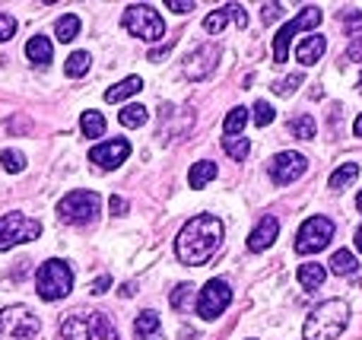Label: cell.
Returning <instances> with one entry per match:
<instances>
[{"mask_svg":"<svg viewBox=\"0 0 362 340\" xmlns=\"http://www.w3.org/2000/svg\"><path fill=\"white\" fill-rule=\"evenodd\" d=\"M38 328H42L38 315H32L25 305H10L0 312V340H32Z\"/></svg>","mask_w":362,"mask_h":340,"instance_id":"obj_7","label":"cell"},{"mask_svg":"<svg viewBox=\"0 0 362 340\" xmlns=\"http://www.w3.org/2000/svg\"><path fill=\"white\" fill-rule=\"evenodd\" d=\"M331 271L337 274V277H353V274L359 271V261L353 252H346V248H340V252H334L331 258Z\"/></svg>","mask_w":362,"mask_h":340,"instance_id":"obj_18","label":"cell"},{"mask_svg":"<svg viewBox=\"0 0 362 340\" xmlns=\"http://www.w3.org/2000/svg\"><path fill=\"white\" fill-rule=\"evenodd\" d=\"M353 134H356V137H362V115L356 118V124H353Z\"/></svg>","mask_w":362,"mask_h":340,"instance_id":"obj_44","label":"cell"},{"mask_svg":"<svg viewBox=\"0 0 362 340\" xmlns=\"http://www.w3.org/2000/svg\"><path fill=\"white\" fill-rule=\"evenodd\" d=\"M346 322H350V305L344 299H327L305 318L302 334H305V340H337L344 334Z\"/></svg>","mask_w":362,"mask_h":340,"instance_id":"obj_2","label":"cell"},{"mask_svg":"<svg viewBox=\"0 0 362 340\" xmlns=\"http://www.w3.org/2000/svg\"><path fill=\"white\" fill-rule=\"evenodd\" d=\"M226 23H229V6H219V10H213L210 16L204 19V29L213 32V35H219V32L226 29Z\"/></svg>","mask_w":362,"mask_h":340,"instance_id":"obj_31","label":"cell"},{"mask_svg":"<svg viewBox=\"0 0 362 340\" xmlns=\"http://www.w3.org/2000/svg\"><path fill=\"white\" fill-rule=\"evenodd\" d=\"M89 64H93V57H89L86 51H74V54L67 57V64H64V74L76 80V76H83L89 70Z\"/></svg>","mask_w":362,"mask_h":340,"instance_id":"obj_26","label":"cell"},{"mask_svg":"<svg viewBox=\"0 0 362 340\" xmlns=\"http://www.w3.org/2000/svg\"><path fill=\"white\" fill-rule=\"evenodd\" d=\"M229 16H235L238 29H245V25H248V10H245L242 4H229Z\"/></svg>","mask_w":362,"mask_h":340,"instance_id":"obj_40","label":"cell"},{"mask_svg":"<svg viewBox=\"0 0 362 340\" xmlns=\"http://www.w3.org/2000/svg\"><path fill=\"white\" fill-rule=\"evenodd\" d=\"M16 35V19L10 13H0V42H10Z\"/></svg>","mask_w":362,"mask_h":340,"instance_id":"obj_37","label":"cell"},{"mask_svg":"<svg viewBox=\"0 0 362 340\" xmlns=\"http://www.w3.org/2000/svg\"><path fill=\"white\" fill-rule=\"evenodd\" d=\"M70 290H74V271L67 267V261H45L42 267H38L35 274V293L42 299H48V303H54V299H64L70 296Z\"/></svg>","mask_w":362,"mask_h":340,"instance_id":"obj_4","label":"cell"},{"mask_svg":"<svg viewBox=\"0 0 362 340\" xmlns=\"http://www.w3.org/2000/svg\"><path fill=\"white\" fill-rule=\"evenodd\" d=\"M274 118H276L274 108H270L267 102H257V105H255V124H257V127H267Z\"/></svg>","mask_w":362,"mask_h":340,"instance_id":"obj_35","label":"cell"},{"mask_svg":"<svg viewBox=\"0 0 362 340\" xmlns=\"http://www.w3.org/2000/svg\"><path fill=\"white\" fill-rule=\"evenodd\" d=\"M191 296H194V286H191V283H181L178 290L172 293V299H169L172 309H175V312H185V309H187V299H191Z\"/></svg>","mask_w":362,"mask_h":340,"instance_id":"obj_34","label":"cell"},{"mask_svg":"<svg viewBox=\"0 0 362 340\" xmlns=\"http://www.w3.org/2000/svg\"><path fill=\"white\" fill-rule=\"evenodd\" d=\"M305 169H308V163H305V156H299V153H276V156L270 159V178H274L276 184L296 182Z\"/></svg>","mask_w":362,"mask_h":340,"instance_id":"obj_13","label":"cell"},{"mask_svg":"<svg viewBox=\"0 0 362 340\" xmlns=\"http://www.w3.org/2000/svg\"><path fill=\"white\" fill-rule=\"evenodd\" d=\"M289 134L299 140H312L315 137V118L312 115H299V118L289 121Z\"/></svg>","mask_w":362,"mask_h":340,"instance_id":"obj_27","label":"cell"},{"mask_svg":"<svg viewBox=\"0 0 362 340\" xmlns=\"http://www.w3.org/2000/svg\"><path fill=\"white\" fill-rule=\"evenodd\" d=\"M144 89V80L140 76H127V80H121L118 86H112L105 93V102H121V99H127V95H134V93H140Z\"/></svg>","mask_w":362,"mask_h":340,"instance_id":"obj_22","label":"cell"},{"mask_svg":"<svg viewBox=\"0 0 362 340\" xmlns=\"http://www.w3.org/2000/svg\"><path fill=\"white\" fill-rule=\"evenodd\" d=\"M248 124V108H232L229 118L223 121V137H238Z\"/></svg>","mask_w":362,"mask_h":340,"instance_id":"obj_24","label":"cell"},{"mask_svg":"<svg viewBox=\"0 0 362 340\" xmlns=\"http://www.w3.org/2000/svg\"><path fill=\"white\" fill-rule=\"evenodd\" d=\"M61 340H121L105 312H74L61 322Z\"/></svg>","mask_w":362,"mask_h":340,"instance_id":"obj_3","label":"cell"},{"mask_svg":"<svg viewBox=\"0 0 362 340\" xmlns=\"http://www.w3.org/2000/svg\"><path fill=\"white\" fill-rule=\"evenodd\" d=\"M325 48H327V42L321 35H308L305 42L296 48V61H302L305 67H312V64H318L321 61V54H325Z\"/></svg>","mask_w":362,"mask_h":340,"instance_id":"obj_16","label":"cell"},{"mask_svg":"<svg viewBox=\"0 0 362 340\" xmlns=\"http://www.w3.org/2000/svg\"><path fill=\"white\" fill-rule=\"evenodd\" d=\"M223 220L213 213H200L194 220L185 223V229L178 233L175 252L178 261L187 267H200L219 252V242H223Z\"/></svg>","mask_w":362,"mask_h":340,"instance_id":"obj_1","label":"cell"},{"mask_svg":"<svg viewBox=\"0 0 362 340\" xmlns=\"http://www.w3.org/2000/svg\"><path fill=\"white\" fill-rule=\"evenodd\" d=\"M356 175H359V165H356V163H346V165H340V169L331 175V188H334V191L346 188V184H353V182H356Z\"/></svg>","mask_w":362,"mask_h":340,"instance_id":"obj_28","label":"cell"},{"mask_svg":"<svg viewBox=\"0 0 362 340\" xmlns=\"http://www.w3.org/2000/svg\"><path fill=\"white\" fill-rule=\"evenodd\" d=\"M232 303V290L226 280L213 277L210 283L200 290V299H197V315L204 318V322H213V318H219L226 309H229Z\"/></svg>","mask_w":362,"mask_h":340,"instance_id":"obj_11","label":"cell"},{"mask_svg":"<svg viewBox=\"0 0 362 340\" xmlns=\"http://www.w3.org/2000/svg\"><path fill=\"white\" fill-rule=\"evenodd\" d=\"M302 80H305V76H302V74H293V76H286V80H276V83H270V89H274L276 95H293L296 89L302 86Z\"/></svg>","mask_w":362,"mask_h":340,"instance_id":"obj_32","label":"cell"},{"mask_svg":"<svg viewBox=\"0 0 362 340\" xmlns=\"http://www.w3.org/2000/svg\"><path fill=\"white\" fill-rule=\"evenodd\" d=\"M0 163H4L6 172H23L25 169V156L19 150H4L0 153Z\"/></svg>","mask_w":362,"mask_h":340,"instance_id":"obj_33","label":"cell"},{"mask_svg":"<svg viewBox=\"0 0 362 340\" xmlns=\"http://www.w3.org/2000/svg\"><path fill=\"white\" fill-rule=\"evenodd\" d=\"M25 57H29L32 64H48L51 61V42L45 35H32L29 45H25Z\"/></svg>","mask_w":362,"mask_h":340,"instance_id":"obj_19","label":"cell"},{"mask_svg":"<svg viewBox=\"0 0 362 340\" xmlns=\"http://www.w3.org/2000/svg\"><path fill=\"white\" fill-rule=\"evenodd\" d=\"M356 248L362 252V226H359V233H356Z\"/></svg>","mask_w":362,"mask_h":340,"instance_id":"obj_45","label":"cell"},{"mask_svg":"<svg viewBox=\"0 0 362 340\" xmlns=\"http://www.w3.org/2000/svg\"><path fill=\"white\" fill-rule=\"evenodd\" d=\"M108 207H112V213H115V216L127 213V201H124V197H118V194H115L112 201H108Z\"/></svg>","mask_w":362,"mask_h":340,"instance_id":"obj_41","label":"cell"},{"mask_svg":"<svg viewBox=\"0 0 362 340\" xmlns=\"http://www.w3.org/2000/svg\"><path fill=\"white\" fill-rule=\"evenodd\" d=\"M131 156V143L124 137L108 140V143H99L93 153H89V163H95L99 169H118L124 159Z\"/></svg>","mask_w":362,"mask_h":340,"instance_id":"obj_14","label":"cell"},{"mask_svg":"<svg viewBox=\"0 0 362 340\" xmlns=\"http://www.w3.org/2000/svg\"><path fill=\"white\" fill-rule=\"evenodd\" d=\"M42 235V223L29 220L23 213H6L0 216V252L19 245V242H32Z\"/></svg>","mask_w":362,"mask_h":340,"instance_id":"obj_9","label":"cell"},{"mask_svg":"<svg viewBox=\"0 0 362 340\" xmlns=\"http://www.w3.org/2000/svg\"><path fill=\"white\" fill-rule=\"evenodd\" d=\"M223 150L229 153L232 159H238V163H245V156H248L251 143L245 137H223Z\"/></svg>","mask_w":362,"mask_h":340,"instance_id":"obj_30","label":"cell"},{"mask_svg":"<svg viewBox=\"0 0 362 340\" xmlns=\"http://www.w3.org/2000/svg\"><path fill=\"white\" fill-rule=\"evenodd\" d=\"M108 286H112V277H99L93 286H89V293H95V296H102V293H105Z\"/></svg>","mask_w":362,"mask_h":340,"instance_id":"obj_42","label":"cell"},{"mask_svg":"<svg viewBox=\"0 0 362 340\" xmlns=\"http://www.w3.org/2000/svg\"><path fill=\"white\" fill-rule=\"evenodd\" d=\"M76 32H80V16H74V13H67V16H61L54 23V35H57V42H74L76 38Z\"/></svg>","mask_w":362,"mask_h":340,"instance_id":"obj_23","label":"cell"},{"mask_svg":"<svg viewBox=\"0 0 362 340\" xmlns=\"http://www.w3.org/2000/svg\"><path fill=\"white\" fill-rule=\"evenodd\" d=\"M169 10H175V13H187V10H194V4H187V0H169Z\"/></svg>","mask_w":362,"mask_h":340,"instance_id":"obj_43","label":"cell"},{"mask_svg":"<svg viewBox=\"0 0 362 340\" xmlns=\"http://www.w3.org/2000/svg\"><path fill=\"white\" fill-rule=\"evenodd\" d=\"M216 163H210V159H204V163H197L191 172H187V182H191V188H206V184L216 178Z\"/></svg>","mask_w":362,"mask_h":340,"instance_id":"obj_20","label":"cell"},{"mask_svg":"<svg viewBox=\"0 0 362 340\" xmlns=\"http://www.w3.org/2000/svg\"><path fill=\"white\" fill-rule=\"evenodd\" d=\"M346 61L362 64V35H356L350 45H346Z\"/></svg>","mask_w":362,"mask_h":340,"instance_id":"obj_39","label":"cell"},{"mask_svg":"<svg viewBox=\"0 0 362 340\" xmlns=\"http://www.w3.org/2000/svg\"><path fill=\"white\" fill-rule=\"evenodd\" d=\"M334 239V223L327 216H308L296 233V252L299 254H315L321 248H327Z\"/></svg>","mask_w":362,"mask_h":340,"instance_id":"obj_8","label":"cell"},{"mask_svg":"<svg viewBox=\"0 0 362 340\" xmlns=\"http://www.w3.org/2000/svg\"><path fill=\"white\" fill-rule=\"evenodd\" d=\"M121 25H124L131 35L144 38V42H159L165 35V23L150 4H134L124 10L121 16Z\"/></svg>","mask_w":362,"mask_h":340,"instance_id":"obj_5","label":"cell"},{"mask_svg":"<svg viewBox=\"0 0 362 340\" xmlns=\"http://www.w3.org/2000/svg\"><path fill=\"white\" fill-rule=\"evenodd\" d=\"M140 340H163V328H159V315L156 312H140L137 322H134Z\"/></svg>","mask_w":362,"mask_h":340,"instance_id":"obj_17","label":"cell"},{"mask_svg":"<svg viewBox=\"0 0 362 340\" xmlns=\"http://www.w3.org/2000/svg\"><path fill=\"white\" fill-rule=\"evenodd\" d=\"M283 16V4H264L261 6V19H264V23H276V19H280Z\"/></svg>","mask_w":362,"mask_h":340,"instance_id":"obj_38","label":"cell"},{"mask_svg":"<svg viewBox=\"0 0 362 340\" xmlns=\"http://www.w3.org/2000/svg\"><path fill=\"white\" fill-rule=\"evenodd\" d=\"M359 93H362V80H359Z\"/></svg>","mask_w":362,"mask_h":340,"instance_id":"obj_47","label":"cell"},{"mask_svg":"<svg viewBox=\"0 0 362 340\" xmlns=\"http://www.w3.org/2000/svg\"><path fill=\"white\" fill-rule=\"evenodd\" d=\"M83 134H86V137H102V134H105V118H102L99 112H83Z\"/></svg>","mask_w":362,"mask_h":340,"instance_id":"obj_29","label":"cell"},{"mask_svg":"<svg viewBox=\"0 0 362 340\" xmlns=\"http://www.w3.org/2000/svg\"><path fill=\"white\" fill-rule=\"evenodd\" d=\"M325 277H327V271L321 264H302L299 267V283H302V290H321V283H325Z\"/></svg>","mask_w":362,"mask_h":340,"instance_id":"obj_21","label":"cell"},{"mask_svg":"<svg viewBox=\"0 0 362 340\" xmlns=\"http://www.w3.org/2000/svg\"><path fill=\"white\" fill-rule=\"evenodd\" d=\"M356 207L362 210V191H359V197H356Z\"/></svg>","mask_w":362,"mask_h":340,"instance_id":"obj_46","label":"cell"},{"mask_svg":"<svg viewBox=\"0 0 362 340\" xmlns=\"http://www.w3.org/2000/svg\"><path fill=\"white\" fill-rule=\"evenodd\" d=\"M276 233H280V223H276V216H264V220L255 226V233L248 235V248H251V252H267V248L274 245Z\"/></svg>","mask_w":362,"mask_h":340,"instance_id":"obj_15","label":"cell"},{"mask_svg":"<svg viewBox=\"0 0 362 340\" xmlns=\"http://www.w3.org/2000/svg\"><path fill=\"white\" fill-rule=\"evenodd\" d=\"M99 194L95 191H70V194L61 197V204H57V213H61L64 223H74V226H83V223H93L95 213H99Z\"/></svg>","mask_w":362,"mask_h":340,"instance_id":"obj_6","label":"cell"},{"mask_svg":"<svg viewBox=\"0 0 362 340\" xmlns=\"http://www.w3.org/2000/svg\"><path fill=\"white\" fill-rule=\"evenodd\" d=\"M321 23V6H305V10L299 13V16L293 19V23H286L280 32H276V38H274V61L276 64H283L286 61V54H289V42L296 38V32H302V29H315V25Z\"/></svg>","mask_w":362,"mask_h":340,"instance_id":"obj_10","label":"cell"},{"mask_svg":"<svg viewBox=\"0 0 362 340\" xmlns=\"http://www.w3.org/2000/svg\"><path fill=\"white\" fill-rule=\"evenodd\" d=\"M344 25L350 35H362V10H344Z\"/></svg>","mask_w":362,"mask_h":340,"instance_id":"obj_36","label":"cell"},{"mask_svg":"<svg viewBox=\"0 0 362 340\" xmlns=\"http://www.w3.org/2000/svg\"><path fill=\"white\" fill-rule=\"evenodd\" d=\"M118 121L124 127H144L146 121H150V112H146L144 105H127L124 112H118Z\"/></svg>","mask_w":362,"mask_h":340,"instance_id":"obj_25","label":"cell"},{"mask_svg":"<svg viewBox=\"0 0 362 340\" xmlns=\"http://www.w3.org/2000/svg\"><path fill=\"white\" fill-rule=\"evenodd\" d=\"M216 61H219V48L216 45H200L187 54L185 61V76L187 80H206V76L216 70Z\"/></svg>","mask_w":362,"mask_h":340,"instance_id":"obj_12","label":"cell"}]
</instances>
